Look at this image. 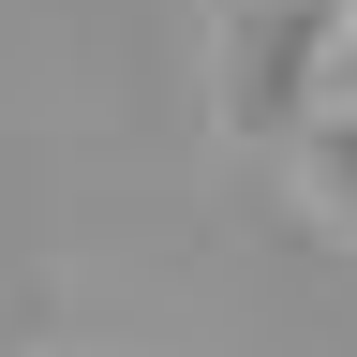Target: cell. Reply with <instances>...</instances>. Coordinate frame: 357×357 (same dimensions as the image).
Returning a JSON list of instances; mask_svg holds the SVG:
<instances>
[{"label": "cell", "instance_id": "7a4b0ae2", "mask_svg": "<svg viewBox=\"0 0 357 357\" xmlns=\"http://www.w3.org/2000/svg\"><path fill=\"white\" fill-rule=\"evenodd\" d=\"M298 149H312V194L357 223V119H298Z\"/></svg>", "mask_w": 357, "mask_h": 357}, {"label": "cell", "instance_id": "3957f363", "mask_svg": "<svg viewBox=\"0 0 357 357\" xmlns=\"http://www.w3.org/2000/svg\"><path fill=\"white\" fill-rule=\"evenodd\" d=\"M328 15H357V0H328Z\"/></svg>", "mask_w": 357, "mask_h": 357}, {"label": "cell", "instance_id": "6da1fadb", "mask_svg": "<svg viewBox=\"0 0 357 357\" xmlns=\"http://www.w3.org/2000/svg\"><path fill=\"white\" fill-rule=\"evenodd\" d=\"M298 119H357V15L312 30V60H298Z\"/></svg>", "mask_w": 357, "mask_h": 357}]
</instances>
